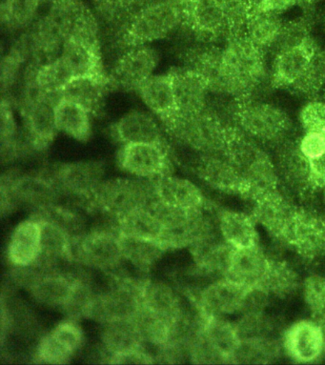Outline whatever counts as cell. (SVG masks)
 Returning a JSON list of instances; mask_svg holds the SVG:
<instances>
[{
  "instance_id": "6da1fadb",
  "label": "cell",
  "mask_w": 325,
  "mask_h": 365,
  "mask_svg": "<svg viewBox=\"0 0 325 365\" xmlns=\"http://www.w3.org/2000/svg\"><path fill=\"white\" fill-rule=\"evenodd\" d=\"M226 157L234 164L244 180V197L254 200L278 190L279 175L276 163L253 138L234 124L229 125Z\"/></svg>"
},
{
  "instance_id": "7a4b0ae2",
  "label": "cell",
  "mask_w": 325,
  "mask_h": 365,
  "mask_svg": "<svg viewBox=\"0 0 325 365\" xmlns=\"http://www.w3.org/2000/svg\"><path fill=\"white\" fill-rule=\"evenodd\" d=\"M172 140L199 154H225L228 140L229 124L209 103L207 108L196 114H180L161 121Z\"/></svg>"
},
{
  "instance_id": "3957f363",
  "label": "cell",
  "mask_w": 325,
  "mask_h": 365,
  "mask_svg": "<svg viewBox=\"0 0 325 365\" xmlns=\"http://www.w3.org/2000/svg\"><path fill=\"white\" fill-rule=\"evenodd\" d=\"M222 59L236 101L250 98L270 79L265 53L244 35L229 36L222 48Z\"/></svg>"
},
{
  "instance_id": "277c9868",
  "label": "cell",
  "mask_w": 325,
  "mask_h": 365,
  "mask_svg": "<svg viewBox=\"0 0 325 365\" xmlns=\"http://www.w3.org/2000/svg\"><path fill=\"white\" fill-rule=\"evenodd\" d=\"M155 199L152 180L115 178L103 180L90 199L83 202L87 211L104 215L113 222L147 207Z\"/></svg>"
},
{
  "instance_id": "5b68a950",
  "label": "cell",
  "mask_w": 325,
  "mask_h": 365,
  "mask_svg": "<svg viewBox=\"0 0 325 365\" xmlns=\"http://www.w3.org/2000/svg\"><path fill=\"white\" fill-rule=\"evenodd\" d=\"M182 24V11L174 0L149 2L124 24L117 38L123 50L162 39Z\"/></svg>"
},
{
  "instance_id": "8992f818",
  "label": "cell",
  "mask_w": 325,
  "mask_h": 365,
  "mask_svg": "<svg viewBox=\"0 0 325 365\" xmlns=\"http://www.w3.org/2000/svg\"><path fill=\"white\" fill-rule=\"evenodd\" d=\"M231 114L234 125L259 143L279 146L293 131V121L287 113L264 101H236Z\"/></svg>"
},
{
  "instance_id": "52a82bcc",
  "label": "cell",
  "mask_w": 325,
  "mask_h": 365,
  "mask_svg": "<svg viewBox=\"0 0 325 365\" xmlns=\"http://www.w3.org/2000/svg\"><path fill=\"white\" fill-rule=\"evenodd\" d=\"M61 194L50 175L8 172L1 178V210L10 213L16 205L27 206L33 213L58 203Z\"/></svg>"
},
{
  "instance_id": "ba28073f",
  "label": "cell",
  "mask_w": 325,
  "mask_h": 365,
  "mask_svg": "<svg viewBox=\"0 0 325 365\" xmlns=\"http://www.w3.org/2000/svg\"><path fill=\"white\" fill-rule=\"evenodd\" d=\"M73 262L113 275L124 259L117 227L91 229L73 239Z\"/></svg>"
},
{
  "instance_id": "9c48e42d",
  "label": "cell",
  "mask_w": 325,
  "mask_h": 365,
  "mask_svg": "<svg viewBox=\"0 0 325 365\" xmlns=\"http://www.w3.org/2000/svg\"><path fill=\"white\" fill-rule=\"evenodd\" d=\"M141 281L113 274L112 284L108 289L97 294L89 319L104 324L120 319L137 318L143 308Z\"/></svg>"
},
{
  "instance_id": "30bf717a",
  "label": "cell",
  "mask_w": 325,
  "mask_h": 365,
  "mask_svg": "<svg viewBox=\"0 0 325 365\" xmlns=\"http://www.w3.org/2000/svg\"><path fill=\"white\" fill-rule=\"evenodd\" d=\"M118 165L135 178L154 180L173 175L170 146L154 143L125 144L118 152Z\"/></svg>"
},
{
  "instance_id": "8fae6325",
  "label": "cell",
  "mask_w": 325,
  "mask_h": 365,
  "mask_svg": "<svg viewBox=\"0 0 325 365\" xmlns=\"http://www.w3.org/2000/svg\"><path fill=\"white\" fill-rule=\"evenodd\" d=\"M321 47L311 35L296 46L275 53L270 69V86L295 91L309 72L314 56Z\"/></svg>"
},
{
  "instance_id": "7c38bea8",
  "label": "cell",
  "mask_w": 325,
  "mask_h": 365,
  "mask_svg": "<svg viewBox=\"0 0 325 365\" xmlns=\"http://www.w3.org/2000/svg\"><path fill=\"white\" fill-rule=\"evenodd\" d=\"M49 175L61 196L83 202L93 196L104 180L105 165L98 160L62 163Z\"/></svg>"
},
{
  "instance_id": "4fadbf2b",
  "label": "cell",
  "mask_w": 325,
  "mask_h": 365,
  "mask_svg": "<svg viewBox=\"0 0 325 365\" xmlns=\"http://www.w3.org/2000/svg\"><path fill=\"white\" fill-rule=\"evenodd\" d=\"M58 98L43 97L19 103L24 118V137L31 151L43 152L55 140L56 127L55 108Z\"/></svg>"
},
{
  "instance_id": "5bb4252c",
  "label": "cell",
  "mask_w": 325,
  "mask_h": 365,
  "mask_svg": "<svg viewBox=\"0 0 325 365\" xmlns=\"http://www.w3.org/2000/svg\"><path fill=\"white\" fill-rule=\"evenodd\" d=\"M182 11V26L202 43L212 44L230 36L225 7L219 0H195Z\"/></svg>"
},
{
  "instance_id": "9a60e30c",
  "label": "cell",
  "mask_w": 325,
  "mask_h": 365,
  "mask_svg": "<svg viewBox=\"0 0 325 365\" xmlns=\"http://www.w3.org/2000/svg\"><path fill=\"white\" fill-rule=\"evenodd\" d=\"M183 66L189 68L207 84L211 94L234 98L233 85L226 73L222 48L202 43L182 53Z\"/></svg>"
},
{
  "instance_id": "2e32d148",
  "label": "cell",
  "mask_w": 325,
  "mask_h": 365,
  "mask_svg": "<svg viewBox=\"0 0 325 365\" xmlns=\"http://www.w3.org/2000/svg\"><path fill=\"white\" fill-rule=\"evenodd\" d=\"M160 63V53L154 48L133 47L115 61L110 73L112 89L138 91L153 76Z\"/></svg>"
},
{
  "instance_id": "e0dca14e",
  "label": "cell",
  "mask_w": 325,
  "mask_h": 365,
  "mask_svg": "<svg viewBox=\"0 0 325 365\" xmlns=\"http://www.w3.org/2000/svg\"><path fill=\"white\" fill-rule=\"evenodd\" d=\"M285 242L308 260L325 254V217L311 209L296 208Z\"/></svg>"
},
{
  "instance_id": "ac0fdd59",
  "label": "cell",
  "mask_w": 325,
  "mask_h": 365,
  "mask_svg": "<svg viewBox=\"0 0 325 365\" xmlns=\"http://www.w3.org/2000/svg\"><path fill=\"white\" fill-rule=\"evenodd\" d=\"M83 342V329L76 321L69 319L56 325L41 339L36 347V359L39 364H69Z\"/></svg>"
},
{
  "instance_id": "d6986e66",
  "label": "cell",
  "mask_w": 325,
  "mask_h": 365,
  "mask_svg": "<svg viewBox=\"0 0 325 365\" xmlns=\"http://www.w3.org/2000/svg\"><path fill=\"white\" fill-rule=\"evenodd\" d=\"M193 169L197 178L214 190L244 197V180L225 154H199Z\"/></svg>"
},
{
  "instance_id": "ffe728a7",
  "label": "cell",
  "mask_w": 325,
  "mask_h": 365,
  "mask_svg": "<svg viewBox=\"0 0 325 365\" xmlns=\"http://www.w3.org/2000/svg\"><path fill=\"white\" fill-rule=\"evenodd\" d=\"M248 288L222 278L200 291L194 304L206 316L225 317L242 312Z\"/></svg>"
},
{
  "instance_id": "44dd1931",
  "label": "cell",
  "mask_w": 325,
  "mask_h": 365,
  "mask_svg": "<svg viewBox=\"0 0 325 365\" xmlns=\"http://www.w3.org/2000/svg\"><path fill=\"white\" fill-rule=\"evenodd\" d=\"M296 208L278 189L254 200L252 217L268 233L284 242Z\"/></svg>"
},
{
  "instance_id": "7402d4cb",
  "label": "cell",
  "mask_w": 325,
  "mask_h": 365,
  "mask_svg": "<svg viewBox=\"0 0 325 365\" xmlns=\"http://www.w3.org/2000/svg\"><path fill=\"white\" fill-rule=\"evenodd\" d=\"M284 350L293 361L311 364L325 353L324 334L316 321H299L288 327L282 339Z\"/></svg>"
},
{
  "instance_id": "603a6c76",
  "label": "cell",
  "mask_w": 325,
  "mask_h": 365,
  "mask_svg": "<svg viewBox=\"0 0 325 365\" xmlns=\"http://www.w3.org/2000/svg\"><path fill=\"white\" fill-rule=\"evenodd\" d=\"M277 163L279 180L290 190L296 194L305 195L312 190L310 178V160L301 150L298 140L288 138L277 146Z\"/></svg>"
},
{
  "instance_id": "cb8c5ba5",
  "label": "cell",
  "mask_w": 325,
  "mask_h": 365,
  "mask_svg": "<svg viewBox=\"0 0 325 365\" xmlns=\"http://www.w3.org/2000/svg\"><path fill=\"white\" fill-rule=\"evenodd\" d=\"M173 81L177 112L180 114H196L207 108L211 92L207 84L189 68L174 67L169 71Z\"/></svg>"
},
{
  "instance_id": "d4e9b609",
  "label": "cell",
  "mask_w": 325,
  "mask_h": 365,
  "mask_svg": "<svg viewBox=\"0 0 325 365\" xmlns=\"http://www.w3.org/2000/svg\"><path fill=\"white\" fill-rule=\"evenodd\" d=\"M269 262V257L259 245L253 247L234 249L225 278L248 289L261 287Z\"/></svg>"
},
{
  "instance_id": "484cf974",
  "label": "cell",
  "mask_w": 325,
  "mask_h": 365,
  "mask_svg": "<svg viewBox=\"0 0 325 365\" xmlns=\"http://www.w3.org/2000/svg\"><path fill=\"white\" fill-rule=\"evenodd\" d=\"M113 137L123 144L154 143L169 146L160 124L148 113L132 111L112 127Z\"/></svg>"
},
{
  "instance_id": "4316f807",
  "label": "cell",
  "mask_w": 325,
  "mask_h": 365,
  "mask_svg": "<svg viewBox=\"0 0 325 365\" xmlns=\"http://www.w3.org/2000/svg\"><path fill=\"white\" fill-rule=\"evenodd\" d=\"M152 182L155 199L165 205L193 210L203 207L208 202L199 186L187 178L168 175L152 180Z\"/></svg>"
},
{
  "instance_id": "83f0119b",
  "label": "cell",
  "mask_w": 325,
  "mask_h": 365,
  "mask_svg": "<svg viewBox=\"0 0 325 365\" xmlns=\"http://www.w3.org/2000/svg\"><path fill=\"white\" fill-rule=\"evenodd\" d=\"M41 251V222L35 217L24 220L14 229L7 247V259L12 266L33 264Z\"/></svg>"
},
{
  "instance_id": "f1b7e54d",
  "label": "cell",
  "mask_w": 325,
  "mask_h": 365,
  "mask_svg": "<svg viewBox=\"0 0 325 365\" xmlns=\"http://www.w3.org/2000/svg\"><path fill=\"white\" fill-rule=\"evenodd\" d=\"M140 296L143 309L155 315L179 319L187 313L183 305L182 297L176 288L167 282L143 279Z\"/></svg>"
},
{
  "instance_id": "f546056e",
  "label": "cell",
  "mask_w": 325,
  "mask_h": 365,
  "mask_svg": "<svg viewBox=\"0 0 325 365\" xmlns=\"http://www.w3.org/2000/svg\"><path fill=\"white\" fill-rule=\"evenodd\" d=\"M189 249L200 273L225 278L234 248L223 240L220 233L205 237Z\"/></svg>"
},
{
  "instance_id": "4dcf8cb0",
  "label": "cell",
  "mask_w": 325,
  "mask_h": 365,
  "mask_svg": "<svg viewBox=\"0 0 325 365\" xmlns=\"http://www.w3.org/2000/svg\"><path fill=\"white\" fill-rule=\"evenodd\" d=\"M200 315V331L203 338L222 358L223 364H234V355L242 341L236 324L227 321L225 317L206 316L202 313Z\"/></svg>"
},
{
  "instance_id": "1f68e13d",
  "label": "cell",
  "mask_w": 325,
  "mask_h": 365,
  "mask_svg": "<svg viewBox=\"0 0 325 365\" xmlns=\"http://www.w3.org/2000/svg\"><path fill=\"white\" fill-rule=\"evenodd\" d=\"M76 278L62 271L42 272L27 291L38 304L62 309L72 292Z\"/></svg>"
},
{
  "instance_id": "d6a6232c",
  "label": "cell",
  "mask_w": 325,
  "mask_h": 365,
  "mask_svg": "<svg viewBox=\"0 0 325 365\" xmlns=\"http://www.w3.org/2000/svg\"><path fill=\"white\" fill-rule=\"evenodd\" d=\"M61 56L72 69L75 78L95 76L109 78L104 69L100 46H94L75 38H67Z\"/></svg>"
},
{
  "instance_id": "836d02e7",
  "label": "cell",
  "mask_w": 325,
  "mask_h": 365,
  "mask_svg": "<svg viewBox=\"0 0 325 365\" xmlns=\"http://www.w3.org/2000/svg\"><path fill=\"white\" fill-rule=\"evenodd\" d=\"M112 90L110 78L95 76L75 78L59 94V100L73 101L84 107L92 115H97L103 108L107 93Z\"/></svg>"
},
{
  "instance_id": "e575fe53",
  "label": "cell",
  "mask_w": 325,
  "mask_h": 365,
  "mask_svg": "<svg viewBox=\"0 0 325 365\" xmlns=\"http://www.w3.org/2000/svg\"><path fill=\"white\" fill-rule=\"evenodd\" d=\"M138 92L143 103L160 121L168 120L177 112L173 81L169 72L150 76Z\"/></svg>"
},
{
  "instance_id": "d590c367",
  "label": "cell",
  "mask_w": 325,
  "mask_h": 365,
  "mask_svg": "<svg viewBox=\"0 0 325 365\" xmlns=\"http://www.w3.org/2000/svg\"><path fill=\"white\" fill-rule=\"evenodd\" d=\"M103 327L101 342L109 356L145 347V341L135 319L109 322Z\"/></svg>"
},
{
  "instance_id": "8d00e7d4",
  "label": "cell",
  "mask_w": 325,
  "mask_h": 365,
  "mask_svg": "<svg viewBox=\"0 0 325 365\" xmlns=\"http://www.w3.org/2000/svg\"><path fill=\"white\" fill-rule=\"evenodd\" d=\"M219 229L223 240L234 249L258 245L256 220L252 216L236 211L220 212Z\"/></svg>"
},
{
  "instance_id": "74e56055",
  "label": "cell",
  "mask_w": 325,
  "mask_h": 365,
  "mask_svg": "<svg viewBox=\"0 0 325 365\" xmlns=\"http://www.w3.org/2000/svg\"><path fill=\"white\" fill-rule=\"evenodd\" d=\"M284 24L279 14L253 13L248 19L244 36L262 52H273L281 38Z\"/></svg>"
},
{
  "instance_id": "f35d334b",
  "label": "cell",
  "mask_w": 325,
  "mask_h": 365,
  "mask_svg": "<svg viewBox=\"0 0 325 365\" xmlns=\"http://www.w3.org/2000/svg\"><path fill=\"white\" fill-rule=\"evenodd\" d=\"M55 113L58 131L81 143L90 140L92 134V115L84 107L73 101L59 100Z\"/></svg>"
},
{
  "instance_id": "ab89813d",
  "label": "cell",
  "mask_w": 325,
  "mask_h": 365,
  "mask_svg": "<svg viewBox=\"0 0 325 365\" xmlns=\"http://www.w3.org/2000/svg\"><path fill=\"white\" fill-rule=\"evenodd\" d=\"M120 243L125 262L143 273L151 270L167 252L160 242L121 236Z\"/></svg>"
},
{
  "instance_id": "60d3db41",
  "label": "cell",
  "mask_w": 325,
  "mask_h": 365,
  "mask_svg": "<svg viewBox=\"0 0 325 365\" xmlns=\"http://www.w3.org/2000/svg\"><path fill=\"white\" fill-rule=\"evenodd\" d=\"M26 66L33 71L39 90L50 97L58 98L61 91L75 78L72 69L61 56L41 67L32 63H27Z\"/></svg>"
},
{
  "instance_id": "b9f144b4",
  "label": "cell",
  "mask_w": 325,
  "mask_h": 365,
  "mask_svg": "<svg viewBox=\"0 0 325 365\" xmlns=\"http://www.w3.org/2000/svg\"><path fill=\"white\" fill-rule=\"evenodd\" d=\"M302 282L298 272L287 262L270 259L267 276L262 287L270 296L287 299L295 295Z\"/></svg>"
},
{
  "instance_id": "7bdbcfd3",
  "label": "cell",
  "mask_w": 325,
  "mask_h": 365,
  "mask_svg": "<svg viewBox=\"0 0 325 365\" xmlns=\"http://www.w3.org/2000/svg\"><path fill=\"white\" fill-rule=\"evenodd\" d=\"M118 234L161 243L163 228L148 206L133 212L118 222Z\"/></svg>"
},
{
  "instance_id": "ee69618b",
  "label": "cell",
  "mask_w": 325,
  "mask_h": 365,
  "mask_svg": "<svg viewBox=\"0 0 325 365\" xmlns=\"http://www.w3.org/2000/svg\"><path fill=\"white\" fill-rule=\"evenodd\" d=\"M279 356V345L271 336L242 339L234 358V364H264Z\"/></svg>"
},
{
  "instance_id": "f6af8a7d",
  "label": "cell",
  "mask_w": 325,
  "mask_h": 365,
  "mask_svg": "<svg viewBox=\"0 0 325 365\" xmlns=\"http://www.w3.org/2000/svg\"><path fill=\"white\" fill-rule=\"evenodd\" d=\"M29 49L24 36H21L11 48L9 53L2 58L1 76H0L2 94H6L15 86L21 68L29 61Z\"/></svg>"
},
{
  "instance_id": "bcb514c9",
  "label": "cell",
  "mask_w": 325,
  "mask_h": 365,
  "mask_svg": "<svg viewBox=\"0 0 325 365\" xmlns=\"http://www.w3.org/2000/svg\"><path fill=\"white\" fill-rule=\"evenodd\" d=\"M97 294L86 279L76 277L69 299L61 310L73 321L89 319Z\"/></svg>"
},
{
  "instance_id": "7dc6e473",
  "label": "cell",
  "mask_w": 325,
  "mask_h": 365,
  "mask_svg": "<svg viewBox=\"0 0 325 365\" xmlns=\"http://www.w3.org/2000/svg\"><path fill=\"white\" fill-rule=\"evenodd\" d=\"M325 88V48H319L314 56L309 72L301 83L295 90L299 94L314 97L319 95Z\"/></svg>"
},
{
  "instance_id": "c3c4849f",
  "label": "cell",
  "mask_w": 325,
  "mask_h": 365,
  "mask_svg": "<svg viewBox=\"0 0 325 365\" xmlns=\"http://www.w3.org/2000/svg\"><path fill=\"white\" fill-rule=\"evenodd\" d=\"M310 19L301 18L293 19V21H285L284 30H282L281 38L274 49V55L288 48L296 46L304 41L307 36L312 35L311 30Z\"/></svg>"
},
{
  "instance_id": "681fc988",
  "label": "cell",
  "mask_w": 325,
  "mask_h": 365,
  "mask_svg": "<svg viewBox=\"0 0 325 365\" xmlns=\"http://www.w3.org/2000/svg\"><path fill=\"white\" fill-rule=\"evenodd\" d=\"M302 297L310 312L315 317L325 309V277L313 274L302 282Z\"/></svg>"
},
{
  "instance_id": "f907efd6",
  "label": "cell",
  "mask_w": 325,
  "mask_h": 365,
  "mask_svg": "<svg viewBox=\"0 0 325 365\" xmlns=\"http://www.w3.org/2000/svg\"><path fill=\"white\" fill-rule=\"evenodd\" d=\"M41 4V0H12L9 19L5 27L19 30L30 26Z\"/></svg>"
},
{
  "instance_id": "816d5d0a",
  "label": "cell",
  "mask_w": 325,
  "mask_h": 365,
  "mask_svg": "<svg viewBox=\"0 0 325 365\" xmlns=\"http://www.w3.org/2000/svg\"><path fill=\"white\" fill-rule=\"evenodd\" d=\"M299 120L305 133L325 134V101L324 100L308 101L299 112Z\"/></svg>"
},
{
  "instance_id": "f5cc1de1",
  "label": "cell",
  "mask_w": 325,
  "mask_h": 365,
  "mask_svg": "<svg viewBox=\"0 0 325 365\" xmlns=\"http://www.w3.org/2000/svg\"><path fill=\"white\" fill-rule=\"evenodd\" d=\"M299 150L308 160H314L325 154V134L305 133L298 140Z\"/></svg>"
},
{
  "instance_id": "db71d44e",
  "label": "cell",
  "mask_w": 325,
  "mask_h": 365,
  "mask_svg": "<svg viewBox=\"0 0 325 365\" xmlns=\"http://www.w3.org/2000/svg\"><path fill=\"white\" fill-rule=\"evenodd\" d=\"M110 364H155V356L147 352L145 347L140 349L126 351L110 356Z\"/></svg>"
},
{
  "instance_id": "11a10c76",
  "label": "cell",
  "mask_w": 325,
  "mask_h": 365,
  "mask_svg": "<svg viewBox=\"0 0 325 365\" xmlns=\"http://www.w3.org/2000/svg\"><path fill=\"white\" fill-rule=\"evenodd\" d=\"M93 4L101 18L106 21H120L123 0H93Z\"/></svg>"
},
{
  "instance_id": "9f6ffc18",
  "label": "cell",
  "mask_w": 325,
  "mask_h": 365,
  "mask_svg": "<svg viewBox=\"0 0 325 365\" xmlns=\"http://www.w3.org/2000/svg\"><path fill=\"white\" fill-rule=\"evenodd\" d=\"M310 178L313 191L325 188V154L310 160Z\"/></svg>"
},
{
  "instance_id": "6f0895ef",
  "label": "cell",
  "mask_w": 325,
  "mask_h": 365,
  "mask_svg": "<svg viewBox=\"0 0 325 365\" xmlns=\"http://www.w3.org/2000/svg\"><path fill=\"white\" fill-rule=\"evenodd\" d=\"M309 1L310 0H265L259 12H271L281 15L282 13L296 6V5Z\"/></svg>"
},
{
  "instance_id": "680465c9",
  "label": "cell",
  "mask_w": 325,
  "mask_h": 365,
  "mask_svg": "<svg viewBox=\"0 0 325 365\" xmlns=\"http://www.w3.org/2000/svg\"><path fill=\"white\" fill-rule=\"evenodd\" d=\"M149 4V0H123L121 19L131 18L141 8Z\"/></svg>"
},
{
  "instance_id": "91938a15",
  "label": "cell",
  "mask_w": 325,
  "mask_h": 365,
  "mask_svg": "<svg viewBox=\"0 0 325 365\" xmlns=\"http://www.w3.org/2000/svg\"><path fill=\"white\" fill-rule=\"evenodd\" d=\"M11 4L12 0H0V16H1V24L5 26L9 19Z\"/></svg>"
},
{
  "instance_id": "94428289",
  "label": "cell",
  "mask_w": 325,
  "mask_h": 365,
  "mask_svg": "<svg viewBox=\"0 0 325 365\" xmlns=\"http://www.w3.org/2000/svg\"><path fill=\"white\" fill-rule=\"evenodd\" d=\"M315 321L316 324L319 325V327H321L325 341V309L319 313V315L315 316Z\"/></svg>"
},
{
  "instance_id": "6125c7cd",
  "label": "cell",
  "mask_w": 325,
  "mask_h": 365,
  "mask_svg": "<svg viewBox=\"0 0 325 365\" xmlns=\"http://www.w3.org/2000/svg\"><path fill=\"white\" fill-rule=\"evenodd\" d=\"M65 1H67V0H41L42 4L49 5L50 7L61 4Z\"/></svg>"
},
{
  "instance_id": "be15d7a7",
  "label": "cell",
  "mask_w": 325,
  "mask_h": 365,
  "mask_svg": "<svg viewBox=\"0 0 325 365\" xmlns=\"http://www.w3.org/2000/svg\"><path fill=\"white\" fill-rule=\"evenodd\" d=\"M321 100H324L325 101V88L324 90L321 92Z\"/></svg>"
},
{
  "instance_id": "e7e4bbea",
  "label": "cell",
  "mask_w": 325,
  "mask_h": 365,
  "mask_svg": "<svg viewBox=\"0 0 325 365\" xmlns=\"http://www.w3.org/2000/svg\"><path fill=\"white\" fill-rule=\"evenodd\" d=\"M324 217H325V188L324 189Z\"/></svg>"
},
{
  "instance_id": "03108f58",
  "label": "cell",
  "mask_w": 325,
  "mask_h": 365,
  "mask_svg": "<svg viewBox=\"0 0 325 365\" xmlns=\"http://www.w3.org/2000/svg\"><path fill=\"white\" fill-rule=\"evenodd\" d=\"M219 1L220 2V4H222L223 0H219Z\"/></svg>"
}]
</instances>
